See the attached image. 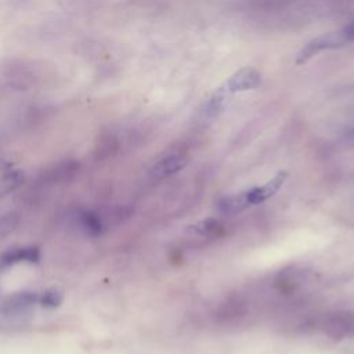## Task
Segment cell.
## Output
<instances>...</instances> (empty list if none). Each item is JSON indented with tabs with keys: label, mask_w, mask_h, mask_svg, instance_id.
<instances>
[{
	"label": "cell",
	"mask_w": 354,
	"mask_h": 354,
	"mask_svg": "<svg viewBox=\"0 0 354 354\" xmlns=\"http://www.w3.org/2000/svg\"><path fill=\"white\" fill-rule=\"evenodd\" d=\"M354 41V21L350 22L348 25L324 33L321 36H317L315 39L310 40L297 54L296 57V64H304L308 61L313 55L324 51V50H333L337 47H342L344 44H348Z\"/></svg>",
	"instance_id": "6da1fadb"
},
{
	"label": "cell",
	"mask_w": 354,
	"mask_h": 354,
	"mask_svg": "<svg viewBox=\"0 0 354 354\" xmlns=\"http://www.w3.org/2000/svg\"><path fill=\"white\" fill-rule=\"evenodd\" d=\"M261 83L260 73L253 68H243L234 73L223 86V88L228 93H236V91H245L256 88Z\"/></svg>",
	"instance_id": "7a4b0ae2"
},
{
	"label": "cell",
	"mask_w": 354,
	"mask_h": 354,
	"mask_svg": "<svg viewBox=\"0 0 354 354\" xmlns=\"http://www.w3.org/2000/svg\"><path fill=\"white\" fill-rule=\"evenodd\" d=\"M39 295L30 290H21L10 295L3 303V311L8 315H17L26 313L32 306L37 303Z\"/></svg>",
	"instance_id": "3957f363"
},
{
	"label": "cell",
	"mask_w": 354,
	"mask_h": 354,
	"mask_svg": "<svg viewBox=\"0 0 354 354\" xmlns=\"http://www.w3.org/2000/svg\"><path fill=\"white\" fill-rule=\"evenodd\" d=\"M40 260V250L36 246H19L4 252L0 257L3 266H14L18 263H37Z\"/></svg>",
	"instance_id": "277c9868"
},
{
	"label": "cell",
	"mask_w": 354,
	"mask_h": 354,
	"mask_svg": "<svg viewBox=\"0 0 354 354\" xmlns=\"http://www.w3.org/2000/svg\"><path fill=\"white\" fill-rule=\"evenodd\" d=\"M187 158L183 155H169L160 159L158 163H155L149 170V174L156 180L166 178L181 170L187 165Z\"/></svg>",
	"instance_id": "5b68a950"
},
{
	"label": "cell",
	"mask_w": 354,
	"mask_h": 354,
	"mask_svg": "<svg viewBox=\"0 0 354 354\" xmlns=\"http://www.w3.org/2000/svg\"><path fill=\"white\" fill-rule=\"evenodd\" d=\"M286 180V173H279L277 174L274 178H271L268 183H266L261 187H254L252 189H248L249 192V202L250 205H257L261 203L264 201H267L268 198L274 196L277 194V191L282 187V184Z\"/></svg>",
	"instance_id": "8992f818"
},
{
	"label": "cell",
	"mask_w": 354,
	"mask_h": 354,
	"mask_svg": "<svg viewBox=\"0 0 354 354\" xmlns=\"http://www.w3.org/2000/svg\"><path fill=\"white\" fill-rule=\"evenodd\" d=\"M79 171V165L73 160H65L54 165L50 170L44 173L48 183L65 184L72 181Z\"/></svg>",
	"instance_id": "52a82bcc"
},
{
	"label": "cell",
	"mask_w": 354,
	"mask_h": 354,
	"mask_svg": "<svg viewBox=\"0 0 354 354\" xmlns=\"http://www.w3.org/2000/svg\"><path fill=\"white\" fill-rule=\"evenodd\" d=\"M248 206H250L248 191L224 196L217 203V207L223 214H236L246 209Z\"/></svg>",
	"instance_id": "ba28073f"
},
{
	"label": "cell",
	"mask_w": 354,
	"mask_h": 354,
	"mask_svg": "<svg viewBox=\"0 0 354 354\" xmlns=\"http://www.w3.org/2000/svg\"><path fill=\"white\" fill-rule=\"evenodd\" d=\"M80 227L90 236H97L102 232V221L93 212H83L80 214Z\"/></svg>",
	"instance_id": "9c48e42d"
},
{
	"label": "cell",
	"mask_w": 354,
	"mask_h": 354,
	"mask_svg": "<svg viewBox=\"0 0 354 354\" xmlns=\"http://www.w3.org/2000/svg\"><path fill=\"white\" fill-rule=\"evenodd\" d=\"M21 223V217L17 212H8L0 216V239L14 234Z\"/></svg>",
	"instance_id": "30bf717a"
},
{
	"label": "cell",
	"mask_w": 354,
	"mask_h": 354,
	"mask_svg": "<svg viewBox=\"0 0 354 354\" xmlns=\"http://www.w3.org/2000/svg\"><path fill=\"white\" fill-rule=\"evenodd\" d=\"M62 293L57 288H48L43 293L39 295L37 303L44 308H55L62 303Z\"/></svg>",
	"instance_id": "8fae6325"
},
{
	"label": "cell",
	"mask_w": 354,
	"mask_h": 354,
	"mask_svg": "<svg viewBox=\"0 0 354 354\" xmlns=\"http://www.w3.org/2000/svg\"><path fill=\"white\" fill-rule=\"evenodd\" d=\"M24 176L19 171H11L0 178V196L12 192L22 183Z\"/></svg>",
	"instance_id": "7c38bea8"
}]
</instances>
